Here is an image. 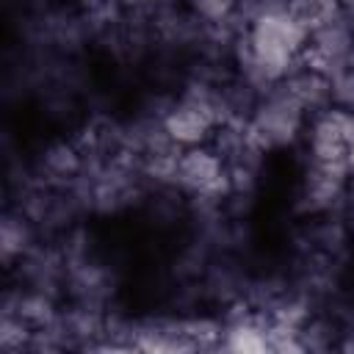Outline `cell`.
Wrapping results in <instances>:
<instances>
[{
  "label": "cell",
  "instance_id": "5",
  "mask_svg": "<svg viewBox=\"0 0 354 354\" xmlns=\"http://www.w3.org/2000/svg\"><path fill=\"white\" fill-rule=\"evenodd\" d=\"M235 6V0H194V8L207 17V19H218V17H227V11Z\"/></svg>",
  "mask_w": 354,
  "mask_h": 354
},
{
  "label": "cell",
  "instance_id": "1",
  "mask_svg": "<svg viewBox=\"0 0 354 354\" xmlns=\"http://www.w3.org/2000/svg\"><path fill=\"white\" fill-rule=\"evenodd\" d=\"M304 41V25H299L288 11L266 14L252 28V55L263 69L288 66L293 53Z\"/></svg>",
  "mask_w": 354,
  "mask_h": 354
},
{
  "label": "cell",
  "instance_id": "2",
  "mask_svg": "<svg viewBox=\"0 0 354 354\" xmlns=\"http://www.w3.org/2000/svg\"><path fill=\"white\" fill-rule=\"evenodd\" d=\"M310 149L318 166L340 169L354 149V116L343 108H329L313 122Z\"/></svg>",
  "mask_w": 354,
  "mask_h": 354
},
{
  "label": "cell",
  "instance_id": "3",
  "mask_svg": "<svg viewBox=\"0 0 354 354\" xmlns=\"http://www.w3.org/2000/svg\"><path fill=\"white\" fill-rule=\"evenodd\" d=\"M177 171H180V177L191 185V188H210V185H216L218 183V177H221V163H218V158H213L210 152H205V149H191V152H185L183 158H180V163H177Z\"/></svg>",
  "mask_w": 354,
  "mask_h": 354
},
{
  "label": "cell",
  "instance_id": "4",
  "mask_svg": "<svg viewBox=\"0 0 354 354\" xmlns=\"http://www.w3.org/2000/svg\"><path fill=\"white\" fill-rule=\"evenodd\" d=\"M166 127H169V133H171L177 141H183V144H196V141L202 138V133L210 127V113H207L205 108H199V105H183V108H177V111L169 116Z\"/></svg>",
  "mask_w": 354,
  "mask_h": 354
}]
</instances>
